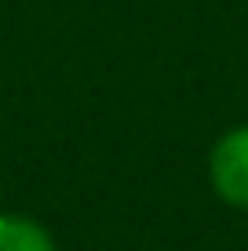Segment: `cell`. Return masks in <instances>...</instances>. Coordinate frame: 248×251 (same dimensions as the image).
Instances as JSON below:
<instances>
[{
    "label": "cell",
    "instance_id": "cell-2",
    "mask_svg": "<svg viewBox=\"0 0 248 251\" xmlns=\"http://www.w3.org/2000/svg\"><path fill=\"white\" fill-rule=\"evenodd\" d=\"M0 251H55V237L29 215L0 211Z\"/></svg>",
    "mask_w": 248,
    "mask_h": 251
},
{
    "label": "cell",
    "instance_id": "cell-1",
    "mask_svg": "<svg viewBox=\"0 0 248 251\" xmlns=\"http://www.w3.org/2000/svg\"><path fill=\"white\" fill-rule=\"evenodd\" d=\"M208 178L230 207L248 211V124L230 127L216 138L208 157Z\"/></svg>",
    "mask_w": 248,
    "mask_h": 251
}]
</instances>
